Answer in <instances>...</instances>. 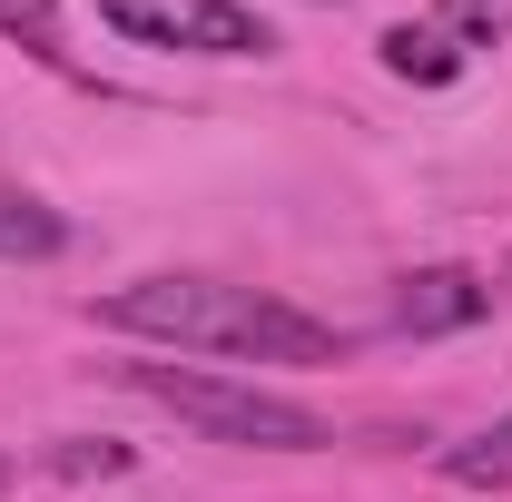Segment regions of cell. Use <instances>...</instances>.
Listing matches in <instances>:
<instances>
[{"mask_svg": "<svg viewBox=\"0 0 512 502\" xmlns=\"http://www.w3.org/2000/svg\"><path fill=\"white\" fill-rule=\"evenodd\" d=\"M0 40H20L30 60H50V69L69 60V40H60V10H50V0H0Z\"/></svg>", "mask_w": 512, "mask_h": 502, "instance_id": "cell-8", "label": "cell"}, {"mask_svg": "<svg viewBox=\"0 0 512 502\" xmlns=\"http://www.w3.org/2000/svg\"><path fill=\"white\" fill-rule=\"evenodd\" d=\"M60 247H69V217H60V207L0 188V256H10V266H40V256H60Z\"/></svg>", "mask_w": 512, "mask_h": 502, "instance_id": "cell-5", "label": "cell"}, {"mask_svg": "<svg viewBox=\"0 0 512 502\" xmlns=\"http://www.w3.org/2000/svg\"><path fill=\"white\" fill-rule=\"evenodd\" d=\"M444 473H453V483H473V493H503V483H512V424L463 434V443L444 453Z\"/></svg>", "mask_w": 512, "mask_h": 502, "instance_id": "cell-7", "label": "cell"}, {"mask_svg": "<svg viewBox=\"0 0 512 502\" xmlns=\"http://www.w3.org/2000/svg\"><path fill=\"white\" fill-rule=\"evenodd\" d=\"M0 483H10V463H0Z\"/></svg>", "mask_w": 512, "mask_h": 502, "instance_id": "cell-11", "label": "cell"}, {"mask_svg": "<svg viewBox=\"0 0 512 502\" xmlns=\"http://www.w3.org/2000/svg\"><path fill=\"white\" fill-rule=\"evenodd\" d=\"M375 50H384V69H394V79H424V89H444L453 69H463V50H453L434 20H394Z\"/></svg>", "mask_w": 512, "mask_h": 502, "instance_id": "cell-6", "label": "cell"}, {"mask_svg": "<svg viewBox=\"0 0 512 502\" xmlns=\"http://www.w3.org/2000/svg\"><path fill=\"white\" fill-rule=\"evenodd\" d=\"M109 335H148V345H188V355H256V365H335L345 335L325 315L286 306V296H256L227 276H138L99 296Z\"/></svg>", "mask_w": 512, "mask_h": 502, "instance_id": "cell-1", "label": "cell"}, {"mask_svg": "<svg viewBox=\"0 0 512 502\" xmlns=\"http://www.w3.org/2000/svg\"><path fill=\"white\" fill-rule=\"evenodd\" d=\"M434 30H444L453 50L473 40V50H493V40H512V0H444L434 10Z\"/></svg>", "mask_w": 512, "mask_h": 502, "instance_id": "cell-9", "label": "cell"}, {"mask_svg": "<svg viewBox=\"0 0 512 502\" xmlns=\"http://www.w3.org/2000/svg\"><path fill=\"white\" fill-rule=\"evenodd\" d=\"M50 473H60V483H89V473H128V443H50Z\"/></svg>", "mask_w": 512, "mask_h": 502, "instance_id": "cell-10", "label": "cell"}, {"mask_svg": "<svg viewBox=\"0 0 512 502\" xmlns=\"http://www.w3.org/2000/svg\"><path fill=\"white\" fill-rule=\"evenodd\" d=\"M89 10L138 50H188V60H266L276 50V30L247 0H89Z\"/></svg>", "mask_w": 512, "mask_h": 502, "instance_id": "cell-3", "label": "cell"}, {"mask_svg": "<svg viewBox=\"0 0 512 502\" xmlns=\"http://www.w3.org/2000/svg\"><path fill=\"white\" fill-rule=\"evenodd\" d=\"M119 384L148 394L158 414L197 424V434H217V443H256V453H316V443H335V424H325L316 404L237 384V375H217V365H119Z\"/></svg>", "mask_w": 512, "mask_h": 502, "instance_id": "cell-2", "label": "cell"}, {"mask_svg": "<svg viewBox=\"0 0 512 502\" xmlns=\"http://www.w3.org/2000/svg\"><path fill=\"white\" fill-rule=\"evenodd\" d=\"M483 315H493V276H473V266H424V276L394 286V325L404 335H463Z\"/></svg>", "mask_w": 512, "mask_h": 502, "instance_id": "cell-4", "label": "cell"}]
</instances>
